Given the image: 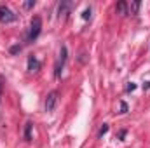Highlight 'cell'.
Masks as SVG:
<instances>
[{
  "instance_id": "6da1fadb",
  "label": "cell",
  "mask_w": 150,
  "mask_h": 148,
  "mask_svg": "<svg viewBox=\"0 0 150 148\" xmlns=\"http://www.w3.org/2000/svg\"><path fill=\"white\" fill-rule=\"evenodd\" d=\"M40 30H42V19L35 16L33 19H32V23H30V32H28V40L30 42H33L35 38L40 35Z\"/></svg>"
},
{
  "instance_id": "7a4b0ae2",
  "label": "cell",
  "mask_w": 150,
  "mask_h": 148,
  "mask_svg": "<svg viewBox=\"0 0 150 148\" xmlns=\"http://www.w3.org/2000/svg\"><path fill=\"white\" fill-rule=\"evenodd\" d=\"M16 19H18V14H14L7 5H0V23L9 25V23H14Z\"/></svg>"
},
{
  "instance_id": "3957f363",
  "label": "cell",
  "mask_w": 150,
  "mask_h": 148,
  "mask_svg": "<svg viewBox=\"0 0 150 148\" xmlns=\"http://www.w3.org/2000/svg\"><path fill=\"white\" fill-rule=\"evenodd\" d=\"M59 59H58V63H56V68H54V77H59L61 75V70H63V66H65V63H67V47L65 45H61V52H59Z\"/></svg>"
},
{
  "instance_id": "277c9868",
  "label": "cell",
  "mask_w": 150,
  "mask_h": 148,
  "mask_svg": "<svg viewBox=\"0 0 150 148\" xmlns=\"http://www.w3.org/2000/svg\"><path fill=\"white\" fill-rule=\"evenodd\" d=\"M56 101H58V92L52 91L47 94V99H45V111H52L56 106Z\"/></svg>"
},
{
  "instance_id": "5b68a950",
  "label": "cell",
  "mask_w": 150,
  "mask_h": 148,
  "mask_svg": "<svg viewBox=\"0 0 150 148\" xmlns=\"http://www.w3.org/2000/svg\"><path fill=\"white\" fill-rule=\"evenodd\" d=\"M38 68H40V63H38V59L35 56H30L28 58V72H38Z\"/></svg>"
},
{
  "instance_id": "8992f818",
  "label": "cell",
  "mask_w": 150,
  "mask_h": 148,
  "mask_svg": "<svg viewBox=\"0 0 150 148\" xmlns=\"http://www.w3.org/2000/svg\"><path fill=\"white\" fill-rule=\"evenodd\" d=\"M117 12L122 14V16L129 14V12H127V4H126V2H119V4H117Z\"/></svg>"
},
{
  "instance_id": "52a82bcc",
  "label": "cell",
  "mask_w": 150,
  "mask_h": 148,
  "mask_svg": "<svg viewBox=\"0 0 150 148\" xmlns=\"http://www.w3.org/2000/svg\"><path fill=\"white\" fill-rule=\"evenodd\" d=\"M32 127H33V124L32 122H26V125H25V140L26 141L32 140Z\"/></svg>"
},
{
  "instance_id": "ba28073f",
  "label": "cell",
  "mask_w": 150,
  "mask_h": 148,
  "mask_svg": "<svg viewBox=\"0 0 150 148\" xmlns=\"http://www.w3.org/2000/svg\"><path fill=\"white\" fill-rule=\"evenodd\" d=\"M68 9H70V4H68V2H63V4L59 5V16H65Z\"/></svg>"
},
{
  "instance_id": "9c48e42d",
  "label": "cell",
  "mask_w": 150,
  "mask_h": 148,
  "mask_svg": "<svg viewBox=\"0 0 150 148\" xmlns=\"http://www.w3.org/2000/svg\"><path fill=\"white\" fill-rule=\"evenodd\" d=\"M138 9H140V2H133L131 4V14H136Z\"/></svg>"
},
{
  "instance_id": "30bf717a",
  "label": "cell",
  "mask_w": 150,
  "mask_h": 148,
  "mask_svg": "<svg viewBox=\"0 0 150 148\" xmlns=\"http://www.w3.org/2000/svg\"><path fill=\"white\" fill-rule=\"evenodd\" d=\"M107 132H108V125H107V124H103V125H101V129H100V132H98V136L101 138V136H105Z\"/></svg>"
},
{
  "instance_id": "8fae6325",
  "label": "cell",
  "mask_w": 150,
  "mask_h": 148,
  "mask_svg": "<svg viewBox=\"0 0 150 148\" xmlns=\"http://www.w3.org/2000/svg\"><path fill=\"white\" fill-rule=\"evenodd\" d=\"M33 5H35V0H30V2H25V4H23L25 9H32Z\"/></svg>"
},
{
  "instance_id": "7c38bea8",
  "label": "cell",
  "mask_w": 150,
  "mask_h": 148,
  "mask_svg": "<svg viewBox=\"0 0 150 148\" xmlns=\"http://www.w3.org/2000/svg\"><path fill=\"white\" fill-rule=\"evenodd\" d=\"M82 18H84V19H89V18H91V7H89V9H86V11L82 12Z\"/></svg>"
},
{
  "instance_id": "4fadbf2b",
  "label": "cell",
  "mask_w": 150,
  "mask_h": 148,
  "mask_svg": "<svg viewBox=\"0 0 150 148\" xmlns=\"http://www.w3.org/2000/svg\"><path fill=\"white\" fill-rule=\"evenodd\" d=\"M9 51H11V54H18V52L21 51V47H19V45H12Z\"/></svg>"
},
{
  "instance_id": "5bb4252c",
  "label": "cell",
  "mask_w": 150,
  "mask_h": 148,
  "mask_svg": "<svg viewBox=\"0 0 150 148\" xmlns=\"http://www.w3.org/2000/svg\"><path fill=\"white\" fill-rule=\"evenodd\" d=\"M2 92H4V77L0 75V98H2Z\"/></svg>"
},
{
  "instance_id": "9a60e30c",
  "label": "cell",
  "mask_w": 150,
  "mask_h": 148,
  "mask_svg": "<svg viewBox=\"0 0 150 148\" xmlns=\"http://www.w3.org/2000/svg\"><path fill=\"white\" fill-rule=\"evenodd\" d=\"M120 110H122V113H126L127 111V105L126 103H120Z\"/></svg>"
},
{
  "instance_id": "2e32d148",
  "label": "cell",
  "mask_w": 150,
  "mask_h": 148,
  "mask_svg": "<svg viewBox=\"0 0 150 148\" xmlns=\"http://www.w3.org/2000/svg\"><path fill=\"white\" fill-rule=\"evenodd\" d=\"M134 87H136V85H134V84H133V82H131V84H129V85H127V91H134Z\"/></svg>"
},
{
  "instance_id": "e0dca14e",
  "label": "cell",
  "mask_w": 150,
  "mask_h": 148,
  "mask_svg": "<svg viewBox=\"0 0 150 148\" xmlns=\"http://www.w3.org/2000/svg\"><path fill=\"white\" fill-rule=\"evenodd\" d=\"M143 87H145V89H149V87H150V82H147V84H145Z\"/></svg>"
}]
</instances>
